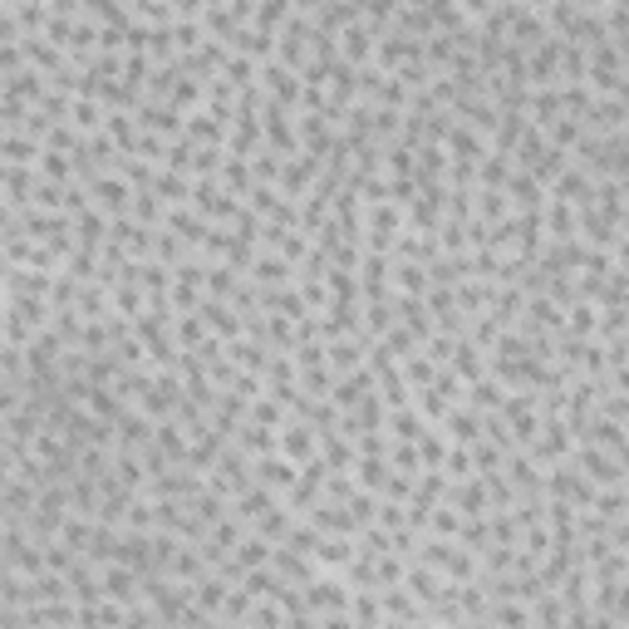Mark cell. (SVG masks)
<instances>
[{
    "instance_id": "1",
    "label": "cell",
    "mask_w": 629,
    "mask_h": 629,
    "mask_svg": "<svg viewBox=\"0 0 629 629\" xmlns=\"http://www.w3.org/2000/svg\"><path fill=\"white\" fill-rule=\"evenodd\" d=\"M133 182L128 177H118V172H99L94 182H89V197H94V207L99 212H109V217H128L133 212Z\"/></svg>"
},
{
    "instance_id": "2",
    "label": "cell",
    "mask_w": 629,
    "mask_h": 629,
    "mask_svg": "<svg viewBox=\"0 0 629 629\" xmlns=\"http://www.w3.org/2000/svg\"><path fill=\"white\" fill-rule=\"evenodd\" d=\"M197 315H202V320H207V330H212V335H222V340H236V335H246V315H241V310H236L231 300L202 295Z\"/></svg>"
},
{
    "instance_id": "3",
    "label": "cell",
    "mask_w": 629,
    "mask_h": 629,
    "mask_svg": "<svg viewBox=\"0 0 629 629\" xmlns=\"http://www.w3.org/2000/svg\"><path fill=\"white\" fill-rule=\"evenodd\" d=\"M251 281L261 290H281V286H295V261H286L281 251H256V261H251V271H246Z\"/></svg>"
},
{
    "instance_id": "4",
    "label": "cell",
    "mask_w": 629,
    "mask_h": 629,
    "mask_svg": "<svg viewBox=\"0 0 629 629\" xmlns=\"http://www.w3.org/2000/svg\"><path fill=\"white\" fill-rule=\"evenodd\" d=\"M443 433H448V443H462V448H472V443H482V413L472 408V403L462 399L448 408V418L438 423Z\"/></svg>"
},
{
    "instance_id": "5",
    "label": "cell",
    "mask_w": 629,
    "mask_h": 629,
    "mask_svg": "<svg viewBox=\"0 0 629 629\" xmlns=\"http://www.w3.org/2000/svg\"><path fill=\"white\" fill-rule=\"evenodd\" d=\"M251 467H256V482H266V487H276L281 497H286L290 487L300 482V462H295V458H286L281 448H276V453H266V458H256V462H251Z\"/></svg>"
},
{
    "instance_id": "6",
    "label": "cell",
    "mask_w": 629,
    "mask_h": 629,
    "mask_svg": "<svg viewBox=\"0 0 629 629\" xmlns=\"http://www.w3.org/2000/svg\"><path fill=\"white\" fill-rule=\"evenodd\" d=\"M281 453L295 462H310L320 453V428L305 423V418H286V428H281Z\"/></svg>"
},
{
    "instance_id": "7",
    "label": "cell",
    "mask_w": 629,
    "mask_h": 629,
    "mask_svg": "<svg viewBox=\"0 0 629 629\" xmlns=\"http://www.w3.org/2000/svg\"><path fill=\"white\" fill-rule=\"evenodd\" d=\"M403 585L423 600V605H438L443 595H448V575L438 571V566H428V561H408V575H403Z\"/></svg>"
},
{
    "instance_id": "8",
    "label": "cell",
    "mask_w": 629,
    "mask_h": 629,
    "mask_svg": "<svg viewBox=\"0 0 629 629\" xmlns=\"http://www.w3.org/2000/svg\"><path fill=\"white\" fill-rule=\"evenodd\" d=\"M443 502H453L462 516H487V512H492V497H487V482H482V472H477V477H462V482H453Z\"/></svg>"
},
{
    "instance_id": "9",
    "label": "cell",
    "mask_w": 629,
    "mask_h": 629,
    "mask_svg": "<svg viewBox=\"0 0 629 629\" xmlns=\"http://www.w3.org/2000/svg\"><path fill=\"white\" fill-rule=\"evenodd\" d=\"M374 389H379V374H374L369 364H359V369H349V374H340V379H335L330 399H335V403L344 408V413H349L354 403L364 399V394H374Z\"/></svg>"
},
{
    "instance_id": "10",
    "label": "cell",
    "mask_w": 629,
    "mask_h": 629,
    "mask_svg": "<svg viewBox=\"0 0 629 629\" xmlns=\"http://www.w3.org/2000/svg\"><path fill=\"white\" fill-rule=\"evenodd\" d=\"M575 236H580V212H575V202L551 197V202H546V241H575Z\"/></svg>"
},
{
    "instance_id": "11",
    "label": "cell",
    "mask_w": 629,
    "mask_h": 629,
    "mask_svg": "<svg viewBox=\"0 0 629 629\" xmlns=\"http://www.w3.org/2000/svg\"><path fill=\"white\" fill-rule=\"evenodd\" d=\"M231 443H236L241 453H251V458H266V453L281 448V428H266V423H251V418H246V423L236 428Z\"/></svg>"
},
{
    "instance_id": "12",
    "label": "cell",
    "mask_w": 629,
    "mask_h": 629,
    "mask_svg": "<svg viewBox=\"0 0 629 629\" xmlns=\"http://www.w3.org/2000/svg\"><path fill=\"white\" fill-rule=\"evenodd\" d=\"M354 556H359V536L325 531V541H320V551H315V566H325V571H344Z\"/></svg>"
},
{
    "instance_id": "13",
    "label": "cell",
    "mask_w": 629,
    "mask_h": 629,
    "mask_svg": "<svg viewBox=\"0 0 629 629\" xmlns=\"http://www.w3.org/2000/svg\"><path fill=\"white\" fill-rule=\"evenodd\" d=\"M374 45H379V35H374L364 20H354V25L340 30V59H349V64H369V59H374Z\"/></svg>"
},
{
    "instance_id": "14",
    "label": "cell",
    "mask_w": 629,
    "mask_h": 629,
    "mask_svg": "<svg viewBox=\"0 0 629 629\" xmlns=\"http://www.w3.org/2000/svg\"><path fill=\"white\" fill-rule=\"evenodd\" d=\"M231 50L246 55V59H256V64H266V59H276V35L261 30V25H241L236 40H231Z\"/></svg>"
},
{
    "instance_id": "15",
    "label": "cell",
    "mask_w": 629,
    "mask_h": 629,
    "mask_svg": "<svg viewBox=\"0 0 629 629\" xmlns=\"http://www.w3.org/2000/svg\"><path fill=\"white\" fill-rule=\"evenodd\" d=\"M384 428H389V438H394V443H418L433 423H428L413 403H403V408H389V423H384Z\"/></svg>"
},
{
    "instance_id": "16",
    "label": "cell",
    "mask_w": 629,
    "mask_h": 629,
    "mask_svg": "<svg viewBox=\"0 0 629 629\" xmlns=\"http://www.w3.org/2000/svg\"><path fill=\"white\" fill-rule=\"evenodd\" d=\"M241 585L256 595V600H281L290 590V580L281 571H276V561H266V566H256V571H246L241 575Z\"/></svg>"
},
{
    "instance_id": "17",
    "label": "cell",
    "mask_w": 629,
    "mask_h": 629,
    "mask_svg": "<svg viewBox=\"0 0 629 629\" xmlns=\"http://www.w3.org/2000/svg\"><path fill=\"white\" fill-rule=\"evenodd\" d=\"M286 497L276 492V487H266V482H256V487H246L236 502H231V512L241 516V521H256L261 512H271V507H281Z\"/></svg>"
},
{
    "instance_id": "18",
    "label": "cell",
    "mask_w": 629,
    "mask_h": 629,
    "mask_svg": "<svg viewBox=\"0 0 629 629\" xmlns=\"http://www.w3.org/2000/svg\"><path fill=\"white\" fill-rule=\"evenodd\" d=\"M467 403H472L477 413H502V403H507V384H502L497 374H482V379L467 384Z\"/></svg>"
},
{
    "instance_id": "19",
    "label": "cell",
    "mask_w": 629,
    "mask_h": 629,
    "mask_svg": "<svg viewBox=\"0 0 629 629\" xmlns=\"http://www.w3.org/2000/svg\"><path fill=\"white\" fill-rule=\"evenodd\" d=\"M320 458L330 462V467H344V472H354V462H359V448H354V438H349V433L330 428V433H320Z\"/></svg>"
},
{
    "instance_id": "20",
    "label": "cell",
    "mask_w": 629,
    "mask_h": 629,
    "mask_svg": "<svg viewBox=\"0 0 629 629\" xmlns=\"http://www.w3.org/2000/svg\"><path fill=\"white\" fill-rule=\"evenodd\" d=\"M453 369H458V379L462 384H472V379H482L487 374V349H477L472 344V335H462L458 349H453V359H448Z\"/></svg>"
},
{
    "instance_id": "21",
    "label": "cell",
    "mask_w": 629,
    "mask_h": 629,
    "mask_svg": "<svg viewBox=\"0 0 629 629\" xmlns=\"http://www.w3.org/2000/svg\"><path fill=\"white\" fill-rule=\"evenodd\" d=\"M295 521H300V512L281 502V507H271V512H261V516H256V521H251V531H261L266 541H276V546H281V541L290 536V526H295Z\"/></svg>"
},
{
    "instance_id": "22",
    "label": "cell",
    "mask_w": 629,
    "mask_h": 629,
    "mask_svg": "<svg viewBox=\"0 0 629 629\" xmlns=\"http://www.w3.org/2000/svg\"><path fill=\"white\" fill-rule=\"evenodd\" d=\"M271 561H276V571L286 575L290 585H310V580L320 575V566H315L310 556H300V551H290V546H276V556H271Z\"/></svg>"
},
{
    "instance_id": "23",
    "label": "cell",
    "mask_w": 629,
    "mask_h": 629,
    "mask_svg": "<svg viewBox=\"0 0 629 629\" xmlns=\"http://www.w3.org/2000/svg\"><path fill=\"white\" fill-rule=\"evenodd\" d=\"M394 290H403V295H428V290H433L428 266H423V261H399V256H394Z\"/></svg>"
},
{
    "instance_id": "24",
    "label": "cell",
    "mask_w": 629,
    "mask_h": 629,
    "mask_svg": "<svg viewBox=\"0 0 629 629\" xmlns=\"http://www.w3.org/2000/svg\"><path fill=\"white\" fill-rule=\"evenodd\" d=\"M379 399L389 403V408H403V403H413V384H408L403 364H389V369H379Z\"/></svg>"
},
{
    "instance_id": "25",
    "label": "cell",
    "mask_w": 629,
    "mask_h": 629,
    "mask_svg": "<svg viewBox=\"0 0 629 629\" xmlns=\"http://www.w3.org/2000/svg\"><path fill=\"white\" fill-rule=\"evenodd\" d=\"M172 340H177V349H197L202 340H212V330H207V320H202L197 310H177V320H172Z\"/></svg>"
},
{
    "instance_id": "26",
    "label": "cell",
    "mask_w": 629,
    "mask_h": 629,
    "mask_svg": "<svg viewBox=\"0 0 629 629\" xmlns=\"http://www.w3.org/2000/svg\"><path fill=\"white\" fill-rule=\"evenodd\" d=\"M354 477H359V487H369V492H389V482H394V462L389 458H359L354 462Z\"/></svg>"
},
{
    "instance_id": "27",
    "label": "cell",
    "mask_w": 629,
    "mask_h": 629,
    "mask_svg": "<svg viewBox=\"0 0 629 629\" xmlns=\"http://www.w3.org/2000/svg\"><path fill=\"white\" fill-rule=\"evenodd\" d=\"M251 610H256V595L246 585H231V595L217 610V625H251Z\"/></svg>"
},
{
    "instance_id": "28",
    "label": "cell",
    "mask_w": 629,
    "mask_h": 629,
    "mask_svg": "<svg viewBox=\"0 0 629 629\" xmlns=\"http://www.w3.org/2000/svg\"><path fill=\"white\" fill-rule=\"evenodd\" d=\"M153 192H158L168 207H187V202H192V177H187V172L163 168L158 172V182H153Z\"/></svg>"
},
{
    "instance_id": "29",
    "label": "cell",
    "mask_w": 629,
    "mask_h": 629,
    "mask_svg": "<svg viewBox=\"0 0 629 629\" xmlns=\"http://www.w3.org/2000/svg\"><path fill=\"white\" fill-rule=\"evenodd\" d=\"M349 625H384V595H379V590H354V600H349Z\"/></svg>"
},
{
    "instance_id": "30",
    "label": "cell",
    "mask_w": 629,
    "mask_h": 629,
    "mask_svg": "<svg viewBox=\"0 0 629 629\" xmlns=\"http://www.w3.org/2000/svg\"><path fill=\"white\" fill-rule=\"evenodd\" d=\"M600 330V300H575L566 305V335H595Z\"/></svg>"
},
{
    "instance_id": "31",
    "label": "cell",
    "mask_w": 629,
    "mask_h": 629,
    "mask_svg": "<svg viewBox=\"0 0 629 629\" xmlns=\"http://www.w3.org/2000/svg\"><path fill=\"white\" fill-rule=\"evenodd\" d=\"M487 625H536L531 615V600H492L487 605Z\"/></svg>"
},
{
    "instance_id": "32",
    "label": "cell",
    "mask_w": 629,
    "mask_h": 629,
    "mask_svg": "<svg viewBox=\"0 0 629 629\" xmlns=\"http://www.w3.org/2000/svg\"><path fill=\"white\" fill-rule=\"evenodd\" d=\"M531 615H536V625H551V629L571 620V610H566V595H561V590L536 595V600H531Z\"/></svg>"
},
{
    "instance_id": "33",
    "label": "cell",
    "mask_w": 629,
    "mask_h": 629,
    "mask_svg": "<svg viewBox=\"0 0 629 629\" xmlns=\"http://www.w3.org/2000/svg\"><path fill=\"white\" fill-rule=\"evenodd\" d=\"M69 123H74L79 133H99V128L109 123V109H99V99H79V94H74V104H69Z\"/></svg>"
},
{
    "instance_id": "34",
    "label": "cell",
    "mask_w": 629,
    "mask_h": 629,
    "mask_svg": "<svg viewBox=\"0 0 629 629\" xmlns=\"http://www.w3.org/2000/svg\"><path fill=\"white\" fill-rule=\"evenodd\" d=\"M413 408H418L428 423H443V418H448V408H453V399H448L438 384H423V389H413Z\"/></svg>"
},
{
    "instance_id": "35",
    "label": "cell",
    "mask_w": 629,
    "mask_h": 629,
    "mask_svg": "<svg viewBox=\"0 0 629 629\" xmlns=\"http://www.w3.org/2000/svg\"><path fill=\"white\" fill-rule=\"evenodd\" d=\"M477 217H482V222H502V217H512V197H507V187H477Z\"/></svg>"
},
{
    "instance_id": "36",
    "label": "cell",
    "mask_w": 629,
    "mask_h": 629,
    "mask_svg": "<svg viewBox=\"0 0 629 629\" xmlns=\"http://www.w3.org/2000/svg\"><path fill=\"white\" fill-rule=\"evenodd\" d=\"M290 15H295V0H256V20H251V25L281 35V25H286Z\"/></svg>"
},
{
    "instance_id": "37",
    "label": "cell",
    "mask_w": 629,
    "mask_h": 629,
    "mask_svg": "<svg viewBox=\"0 0 629 629\" xmlns=\"http://www.w3.org/2000/svg\"><path fill=\"white\" fill-rule=\"evenodd\" d=\"M325 281H330V295H335V300H364V295H359V271H349V266H330Z\"/></svg>"
},
{
    "instance_id": "38",
    "label": "cell",
    "mask_w": 629,
    "mask_h": 629,
    "mask_svg": "<svg viewBox=\"0 0 629 629\" xmlns=\"http://www.w3.org/2000/svg\"><path fill=\"white\" fill-rule=\"evenodd\" d=\"M443 472H448L453 482H462V477H477V462H472V448H462V443H453V448H448V462H443Z\"/></svg>"
},
{
    "instance_id": "39",
    "label": "cell",
    "mask_w": 629,
    "mask_h": 629,
    "mask_svg": "<svg viewBox=\"0 0 629 629\" xmlns=\"http://www.w3.org/2000/svg\"><path fill=\"white\" fill-rule=\"evenodd\" d=\"M389 462H394L399 472H408V477L423 472V453H418V443H394V448H389Z\"/></svg>"
},
{
    "instance_id": "40",
    "label": "cell",
    "mask_w": 629,
    "mask_h": 629,
    "mask_svg": "<svg viewBox=\"0 0 629 629\" xmlns=\"http://www.w3.org/2000/svg\"><path fill=\"white\" fill-rule=\"evenodd\" d=\"M615 266H625L629 271V236H620V246H615Z\"/></svg>"
}]
</instances>
